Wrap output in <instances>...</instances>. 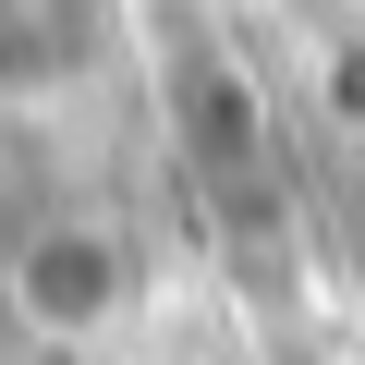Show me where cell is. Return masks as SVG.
Wrapping results in <instances>:
<instances>
[{
  "label": "cell",
  "mask_w": 365,
  "mask_h": 365,
  "mask_svg": "<svg viewBox=\"0 0 365 365\" xmlns=\"http://www.w3.org/2000/svg\"><path fill=\"white\" fill-rule=\"evenodd\" d=\"M122 304H134V256L110 220H49L13 244V317L37 341H98Z\"/></svg>",
  "instance_id": "7a4b0ae2"
},
{
  "label": "cell",
  "mask_w": 365,
  "mask_h": 365,
  "mask_svg": "<svg viewBox=\"0 0 365 365\" xmlns=\"http://www.w3.org/2000/svg\"><path fill=\"white\" fill-rule=\"evenodd\" d=\"M158 13H182V0H158Z\"/></svg>",
  "instance_id": "5b68a950"
},
{
  "label": "cell",
  "mask_w": 365,
  "mask_h": 365,
  "mask_svg": "<svg viewBox=\"0 0 365 365\" xmlns=\"http://www.w3.org/2000/svg\"><path fill=\"white\" fill-rule=\"evenodd\" d=\"M317 110H329V134H365V37L317 49Z\"/></svg>",
  "instance_id": "277c9868"
},
{
  "label": "cell",
  "mask_w": 365,
  "mask_h": 365,
  "mask_svg": "<svg viewBox=\"0 0 365 365\" xmlns=\"http://www.w3.org/2000/svg\"><path fill=\"white\" fill-rule=\"evenodd\" d=\"M170 134H182V158H195L207 182H268V98H256V73L207 37V25H182L170 13Z\"/></svg>",
  "instance_id": "6da1fadb"
},
{
  "label": "cell",
  "mask_w": 365,
  "mask_h": 365,
  "mask_svg": "<svg viewBox=\"0 0 365 365\" xmlns=\"http://www.w3.org/2000/svg\"><path fill=\"white\" fill-rule=\"evenodd\" d=\"M110 49V0H0V98L73 86Z\"/></svg>",
  "instance_id": "3957f363"
}]
</instances>
